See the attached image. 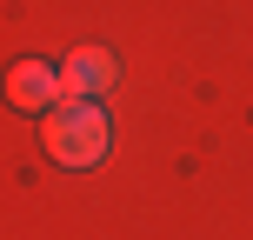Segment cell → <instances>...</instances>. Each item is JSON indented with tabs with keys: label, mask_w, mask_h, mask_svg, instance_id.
<instances>
[{
	"label": "cell",
	"mask_w": 253,
	"mask_h": 240,
	"mask_svg": "<svg viewBox=\"0 0 253 240\" xmlns=\"http://www.w3.org/2000/svg\"><path fill=\"white\" fill-rule=\"evenodd\" d=\"M47 153L60 167H100V153H107V114L93 100H67V107H53V120H47Z\"/></svg>",
	"instance_id": "cell-1"
},
{
	"label": "cell",
	"mask_w": 253,
	"mask_h": 240,
	"mask_svg": "<svg viewBox=\"0 0 253 240\" xmlns=\"http://www.w3.org/2000/svg\"><path fill=\"white\" fill-rule=\"evenodd\" d=\"M107 87H114V53H107V47L67 53V67H60V100H93V94H107Z\"/></svg>",
	"instance_id": "cell-2"
},
{
	"label": "cell",
	"mask_w": 253,
	"mask_h": 240,
	"mask_svg": "<svg viewBox=\"0 0 253 240\" xmlns=\"http://www.w3.org/2000/svg\"><path fill=\"white\" fill-rule=\"evenodd\" d=\"M7 100H13V107H34V114H47V107L60 100V67H47V60H13V74H7Z\"/></svg>",
	"instance_id": "cell-3"
}]
</instances>
